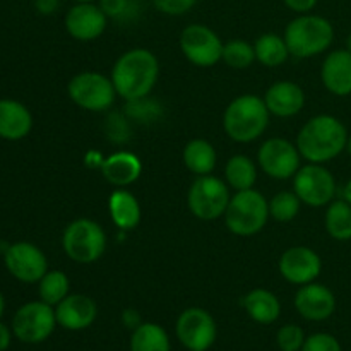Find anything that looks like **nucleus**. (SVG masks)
<instances>
[{
	"label": "nucleus",
	"mask_w": 351,
	"mask_h": 351,
	"mask_svg": "<svg viewBox=\"0 0 351 351\" xmlns=\"http://www.w3.org/2000/svg\"><path fill=\"white\" fill-rule=\"evenodd\" d=\"M57 317L51 305L43 300L27 302L17 308L12 319V332L19 341L27 345L43 343L53 335Z\"/></svg>",
	"instance_id": "nucleus-9"
},
{
	"label": "nucleus",
	"mask_w": 351,
	"mask_h": 351,
	"mask_svg": "<svg viewBox=\"0 0 351 351\" xmlns=\"http://www.w3.org/2000/svg\"><path fill=\"white\" fill-rule=\"evenodd\" d=\"M346 151H348V154L351 156V137H348V143H346Z\"/></svg>",
	"instance_id": "nucleus-46"
},
{
	"label": "nucleus",
	"mask_w": 351,
	"mask_h": 351,
	"mask_svg": "<svg viewBox=\"0 0 351 351\" xmlns=\"http://www.w3.org/2000/svg\"><path fill=\"white\" fill-rule=\"evenodd\" d=\"M160 77V62L147 48H132L117 58L112 69L117 96L125 101L149 96Z\"/></svg>",
	"instance_id": "nucleus-1"
},
{
	"label": "nucleus",
	"mask_w": 351,
	"mask_h": 351,
	"mask_svg": "<svg viewBox=\"0 0 351 351\" xmlns=\"http://www.w3.org/2000/svg\"><path fill=\"white\" fill-rule=\"evenodd\" d=\"M278 346L281 351H302L305 343L304 329L297 324H287L278 331Z\"/></svg>",
	"instance_id": "nucleus-34"
},
{
	"label": "nucleus",
	"mask_w": 351,
	"mask_h": 351,
	"mask_svg": "<svg viewBox=\"0 0 351 351\" xmlns=\"http://www.w3.org/2000/svg\"><path fill=\"white\" fill-rule=\"evenodd\" d=\"M269 201L254 189L239 191L225 211L226 228L237 237L257 235L269 219Z\"/></svg>",
	"instance_id": "nucleus-5"
},
{
	"label": "nucleus",
	"mask_w": 351,
	"mask_h": 351,
	"mask_svg": "<svg viewBox=\"0 0 351 351\" xmlns=\"http://www.w3.org/2000/svg\"><path fill=\"white\" fill-rule=\"evenodd\" d=\"M98 315V307L95 300L88 295H67L60 304L55 307L57 324L69 331H82L88 329Z\"/></svg>",
	"instance_id": "nucleus-18"
},
{
	"label": "nucleus",
	"mask_w": 351,
	"mask_h": 351,
	"mask_svg": "<svg viewBox=\"0 0 351 351\" xmlns=\"http://www.w3.org/2000/svg\"><path fill=\"white\" fill-rule=\"evenodd\" d=\"M300 197L293 192L283 191L280 194L274 195L269 201V215L273 216L276 221L288 223L291 219L297 218L298 211H300Z\"/></svg>",
	"instance_id": "nucleus-32"
},
{
	"label": "nucleus",
	"mask_w": 351,
	"mask_h": 351,
	"mask_svg": "<svg viewBox=\"0 0 351 351\" xmlns=\"http://www.w3.org/2000/svg\"><path fill=\"white\" fill-rule=\"evenodd\" d=\"M243 307L254 322L264 326L276 322L281 314V304L278 297L264 288H257L247 293L243 298Z\"/></svg>",
	"instance_id": "nucleus-24"
},
{
	"label": "nucleus",
	"mask_w": 351,
	"mask_h": 351,
	"mask_svg": "<svg viewBox=\"0 0 351 351\" xmlns=\"http://www.w3.org/2000/svg\"><path fill=\"white\" fill-rule=\"evenodd\" d=\"M101 175L108 184L115 187H127L134 184L143 173V163L139 156L130 151H117L105 158L101 163Z\"/></svg>",
	"instance_id": "nucleus-21"
},
{
	"label": "nucleus",
	"mask_w": 351,
	"mask_h": 351,
	"mask_svg": "<svg viewBox=\"0 0 351 351\" xmlns=\"http://www.w3.org/2000/svg\"><path fill=\"white\" fill-rule=\"evenodd\" d=\"M348 130L332 115H317L308 120L297 136V147L308 163L324 165L346 149Z\"/></svg>",
	"instance_id": "nucleus-2"
},
{
	"label": "nucleus",
	"mask_w": 351,
	"mask_h": 351,
	"mask_svg": "<svg viewBox=\"0 0 351 351\" xmlns=\"http://www.w3.org/2000/svg\"><path fill=\"white\" fill-rule=\"evenodd\" d=\"M293 189L302 204L311 208H324L335 201L336 180L326 167L308 163L300 167V170L295 173Z\"/></svg>",
	"instance_id": "nucleus-10"
},
{
	"label": "nucleus",
	"mask_w": 351,
	"mask_h": 351,
	"mask_svg": "<svg viewBox=\"0 0 351 351\" xmlns=\"http://www.w3.org/2000/svg\"><path fill=\"white\" fill-rule=\"evenodd\" d=\"M346 50L351 51V33L348 34V40H346Z\"/></svg>",
	"instance_id": "nucleus-45"
},
{
	"label": "nucleus",
	"mask_w": 351,
	"mask_h": 351,
	"mask_svg": "<svg viewBox=\"0 0 351 351\" xmlns=\"http://www.w3.org/2000/svg\"><path fill=\"white\" fill-rule=\"evenodd\" d=\"M3 263L10 276L21 283H38L48 271L47 256L31 242H16L7 247Z\"/></svg>",
	"instance_id": "nucleus-14"
},
{
	"label": "nucleus",
	"mask_w": 351,
	"mask_h": 351,
	"mask_svg": "<svg viewBox=\"0 0 351 351\" xmlns=\"http://www.w3.org/2000/svg\"><path fill=\"white\" fill-rule=\"evenodd\" d=\"M38 283H40L38 287L40 300L51 307H57L67 297L69 288H71V281L64 271H47V274Z\"/></svg>",
	"instance_id": "nucleus-30"
},
{
	"label": "nucleus",
	"mask_w": 351,
	"mask_h": 351,
	"mask_svg": "<svg viewBox=\"0 0 351 351\" xmlns=\"http://www.w3.org/2000/svg\"><path fill=\"white\" fill-rule=\"evenodd\" d=\"M324 88L335 96L351 95V51L335 50L324 58L321 69Z\"/></svg>",
	"instance_id": "nucleus-20"
},
{
	"label": "nucleus",
	"mask_w": 351,
	"mask_h": 351,
	"mask_svg": "<svg viewBox=\"0 0 351 351\" xmlns=\"http://www.w3.org/2000/svg\"><path fill=\"white\" fill-rule=\"evenodd\" d=\"M343 199L351 204V178L348 180V184L345 185V189H343Z\"/></svg>",
	"instance_id": "nucleus-43"
},
{
	"label": "nucleus",
	"mask_w": 351,
	"mask_h": 351,
	"mask_svg": "<svg viewBox=\"0 0 351 351\" xmlns=\"http://www.w3.org/2000/svg\"><path fill=\"white\" fill-rule=\"evenodd\" d=\"M125 113L130 120H137V122H153L160 117L161 108L154 99H151L149 96H144V98L132 99V101H127Z\"/></svg>",
	"instance_id": "nucleus-33"
},
{
	"label": "nucleus",
	"mask_w": 351,
	"mask_h": 351,
	"mask_svg": "<svg viewBox=\"0 0 351 351\" xmlns=\"http://www.w3.org/2000/svg\"><path fill=\"white\" fill-rule=\"evenodd\" d=\"M184 165L189 171L195 175H211L216 168L218 154L215 146L206 139H192L184 147Z\"/></svg>",
	"instance_id": "nucleus-25"
},
{
	"label": "nucleus",
	"mask_w": 351,
	"mask_h": 351,
	"mask_svg": "<svg viewBox=\"0 0 351 351\" xmlns=\"http://www.w3.org/2000/svg\"><path fill=\"white\" fill-rule=\"evenodd\" d=\"M108 24V17L101 7L93 2H81L71 7L65 16V29L74 40L93 41L101 36Z\"/></svg>",
	"instance_id": "nucleus-16"
},
{
	"label": "nucleus",
	"mask_w": 351,
	"mask_h": 351,
	"mask_svg": "<svg viewBox=\"0 0 351 351\" xmlns=\"http://www.w3.org/2000/svg\"><path fill=\"white\" fill-rule=\"evenodd\" d=\"M300 158L302 154L297 144L283 137H271L257 151L261 170L276 180H288L295 177V173L300 170Z\"/></svg>",
	"instance_id": "nucleus-11"
},
{
	"label": "nucleus",
	"mask_w": 351,
	"mask_h": 351,
	"mask_svg": "<svg viewBox=\"0 0 351 351\" xmlns=\"http://www.w3.org/2000/svg\"><path fill=\"white\" fill-rule=\"evenodd\" d=\"M285 41L290 55L311 58L321 55L335 40V27L326 17L315 14H300L285 29Z\"/></svg>",
	"instance_id": "nucleus-4"
},
{
	"label": "nucleus",
	"mask_w": 351,
	"mask_h": 351,
	"mask_svg": "<svg viewBox=\"0 0 351 351\" xmlns=\"http://www.w3.org/2000/svg\"><path fill=\"white\" fill-rule=\"evenodd\" d=\"M10 338H12V332L7 328L5 324L0 322V351H5L10 346Z\"/></svg>",
	"instance_id": "nucleus-42"
},
{
	"label": "nucleus",
	"mask_w": 351,
	"mask_h": 351,
	"mask_svg": "<svg viewBox=\"0 0 351 351\" xmlns=\"http://www.w3.org/2000/svg\"><path fill=\"white\" fill-rule=\"evenodd\" d=\"M221 60L225 62L228 67L232 69H242L250 67L256 60V50L254 45L247 43L243 40H232L228 43L223 45V57Z\"/></svg>",
	"instance_id": "nucleus-31"
},
{
	"label": "nucleus",
	"mask_w": 351,
	"mask_h": 351,
	"mask_svg": "<svg viewBox=\"0 0 351 351\" xmlns=\"http://www.w3.org/2000/svg\"><path fill=\"white\" fill-rule=\"evenodd\" d=\"M225 178L226 184L232 189L239 191H247L254 189L257 180V167L249 156L237 154L226 161L225 167Z\"/></svg>",
	"instance_id": "nucleus-28"
},
{
	"label": "nucleus",
	"mask_w": 351,
	"mask_h": 351,
	"mask_svg": "<svg viewBox=\"0 0 351 351\" xmlns=\"http://www.w3.org/2000/svg\"><path fill=\"white\" fill-rule=\"evenodd\" d=\"M130 351H170V338L160 324L143 322L132 331Z\"/></svg>",
	"instance_id": "nucleus-27"
},
{
	"label": "nucleus",
	"mask_w": 351,
	"mask_h": 351,
	"mask_svg": "<svg viewBox=\"0 0 351 351\" xmlns=\"http://www.w3.org/2000/svg\"><path fill=\"white\" fill-rule=\"evenodd\" d=\"M254 50H256V60H259L266 67H280L290 57L285 38L274 33H266L257 38Z\"/></svg>",
	"instance_id": "nucleus-26"
},
{
	"label": "nucleus",
	"mask_w": 351,
	"mask_h": 351,
	"mask_svg": "<svg viewBox=\"0 0 351 351\" xmlns=\"http://www.w3.org/2000/svg\"><path fill=\"white\" fill-rule=\"evenodd\" d=\"M230 185L215 175H201L191 185L187 204L192 215L202 221H215L225 216L230 204Z\"/></svg>",
	"instance_id": "nucleus-7"
},
{
	"label": "nucleus",
	"mask_w": 351,
	"mask_h": 351,
	"mask_svg": "<svg viewBox=\"0 0 351 351\" xmlns=\"http://www.w3.org/2000/svg\"><path fill=\"white\" fill-rule=\"evenodd\" d=\"M75 2H77V3H81V2H95V0H75Z\"/></svg>",
	"instance_id": "nucleus-47"
},
{
	"label": "nucleus",
	"mask_w": 351,
	"mask_h": 351,
	"mask_svg": "<svg viewBox=\"0 0 351 351\" xmlns=\"http://www.w3.org/2000/svg\"><path fill=\"white\" fill-rule=\"evenodd\" d=\"M177 338L191 351H208L215 345L218 326L208 311L199 307L185 308L177 319Z\"/></svg>",
	"instance_id": "nucleus-13"
},
{
	"label": "nucleus",
	"mask_w": 351,
	"mask_h": 351,
	"mask_svg": "<svg viewBox=\"0 0 351 351\" xmlns=\"http://www.w3.org/2000/svg\"><path fill=\"white\" fill-rule=\"evenodd\" d=\"M99 7L106 17L115 21H129L137 14L134 0H99Z\"/></svg>",
	"instance_id": "nucleus-35"
},
{
	"label": "nucleus",
	"mask_w": 351,
	"mask_h": 351,
	"mask_svg": "<svg viewBox=\"0 0 351 351\" xmlns=\"http://www.w3.org/2000/svg\"><path fill=\"white\" fill-rule=\"evenodd\" d=\"M285 5L290 10L297 14H308L315 5H317L319 0H283Z\"/></svg>",
	"instance_id": "nucleus-39"
},
{
	"label": "nucleus",
	"mask_w": 351,
	"mask_h": 351,
	"mask_svg": "<svg viewBox=\"0 0 351 351\" xmlns=\"http://www.w3.org/2000/svg\"><path fill=\"white\" fill-rule=\"evenodd\" d=\"M69 98L88 112H105L117 98L112 79L99 72H81L69 81Z\"/></svg>",
	"instance_id": "nucleus-8"
},
{
	"label": "nucleus",
	"mask_w": 351,
	"mask_h": 351,
	"mask_svg": "<svg viewBox=\"0 0 351 351\" xmlns=\"http://www.w3.org/2000/svg\"><path fill=\"white\" fill-rule=\"evenodd\" d=\"M295 308L307 321L321 322L331 317L336 311V297L321 283L304 285L295 295Z\"/></svg>",
	"instance_id": "nucleus-17"
},
{
	"label": "nucleus",
	"mask_w": 351,
	"mask_h": 351,
	"mask_svg": "<svg viewBox=\"0 0 351 351\" xmlns=\"http://www.w3.org/2000/svg\"><path fill=\"white\" fill-rule=\"evenodd\" d=\"M108 211L113 225L122 232H130L141 223V206L136 195L125 189H117L110 194Z\"/></svg>",
	"instance_id": "nucleus-23"
},
{
	"label": "nucleus",
	"mask_w": 351,
	"mask_h": 351,
	"mask_svg": "<svg viewBox=\"0 0 351 351\" xmlns=\"http://www.w3.org/2000/svg\"><path fill=\"white\" fill-rule=\"evenodd\" d=\"M62 247L74 263L93 264L105 254L106 233L101 225L93 219L79 218L64 230Z\"/></svg>",
	"instance_id": "nucleus-6"
},
{
	"label": "nucleus",
	"mask_w": 351,
	"mask_h": 351,
	"mask_svg": "<svg viewBox=\"0 0 351 351\" xmlns=\"http://www.w3.org/2000/svg\"><path fill=\"white\" fill-rule=\"evenodd\" d=\"M160 12L168 16H182L197 3V0H151Z\"/></svg>",
	"instance_id": "nucleus-37"
},
{
	"label": "nucleus",
	"mask_w": 351,
	"mask_h": 351,
	"mask_svg": "<svg viewBox=\"0 0 351 351\" xmlns=\"http://www.w3.org/2000/svg\"><path fill=\"white\" fill-rule=\"evenodd\" d=\"M278 267L288 283L304 287L317 280L322 271V261L319 254L308 247H291L283 252Z\"/></svg>",
	"instance_id": "nucleus-15"
},
{
	"label": "nucleus",
	"mask_w": 351,
	"mask_h": 351,
	"mask_svg": "<svg viewBox=\"0 0 351 351\" xmlns=\"http://www.w3.org/2000/svg\"><path fill=\"white\" fill-rule=\"evenodd\" d=\"M106 132H108V137L115 143H123V141L129 137V127H127L125 119L119 113H113L110 115L108 122H106Z\"/></svg>",
	"instance_id": "nucleus-38"
},
{
	"label": "nucleus",
	"mask_w": 351,
	"mask_h": 351,
	"mask_svg": "<svg viewBox=\"0 0 351 351\" xmlns=\"http://www.w3.org/2000/svg\"><path fill=\"white\" fill-rule=\"evenodd\" d=\"M122 322L127 326V328L132 329V331H134V329H136V328H139L141 324H143V322H141L139 312L134 311V308H127V311H123V314H122Z\"/></svg>",
	"instance_id": "nucleus-41"
},
{
	"label": "nucleus",
	"mask_w": 351,
	"mask_h": 351,
	"mask_svg": "<svg viewBox=\"0 0 351 351\" xmlns=\"http://www.w3.org/2000/svg\"><path fill=\"white\" fill-rule=\"evenodd\" d=\"M34 5H36V10L40 14L50 16V14L57 12L60 0H34Z\"/></svg>",
	"instance_id": "nucleus-40"
},
{
	"label": "nucleus",
	"mask_w": 351,
	"mask_h": 351,
	"mask_svg": "<svg viewBox=\"0 0 351 351\" xmlns=\"http://www.w3.org/2000/svg\"><path fill=\"white\" fill-rule=\"evenodd\" d=\"M223 41L211 27L191 24L180 34V50L191 64L197 67H213L223 57Z\"/></svg>",
	"instance_id": "nucleus-12"
},
{
	"label": "nucleus",
	"mask_w": 351,
	"mask_h": 351,
	"mask_svg": "<svg viewBox=\"0 0 351 351\" xmlns=\"http://www.w3.org/2000/svg\"><path fill=\"white\" fill-rule=\"evenodd\" d=\"M3 311H5V298H3L2 291H0V317L3 315Z\"/></svg>",
	"instance_id": "nucleus-44"
},
{
	"label": "nucleus",
	"mask_w": 351,
	"mask_h": 351,
	"mask_svg": "<svg viewBox=\"0 0 351 351\" xmlns=\"http://www.w3.org/2000/svg\"><path fill=\"white\" fill-rule=\"evenodd\" d=\"M267 110L271 115L288 119L302 112L305 105V93L298 84L291 81L274 82L264 96Z\"/></svg>",
	"instance_id": "nucleus-19"
},
{
	"label": "nucleus",
	"mask_w": 351,
	"mask_h": 351,
	"mask_svg": "<svg viewBox=\"0 0 351 351\" xmlns=\"http://www.w3.org/2000/svg\"><path fill=\"white\" fill-rule=\"evenodd\" d=\"M33 129V115L16 99H0V139L21 141Z\"/></svg>",
	"instance_id": "nucleus-22"
},
{
	"label": "nucleus",
	"mask_w": 351,
	"mask_h": 351,
	"mask_svg": "<svg viewBox=\"0 0 351 351\" xmlns=\"http://www.w3.org/2000/svg\"><path fill=\"white\" fill-rule=\"evenodd\" d=\"M326 230L339 242L351 240V204L345 199H338L328 204L326 211Z\"/></svg>",
	"instance_id": "nucleus-29"
},
{
	"label": "nucleus",
	"mask_w": 351,
	"mask_h": 351,
	"mask_svg": "<svg viewBox=\"0 0 351 351\" xmlns=\"http://www.w3.org/2000/svg\"><path fill=\"white\" fill-rule=\"evenodd\" d=\"M302 351H341V345L338 339L328 332H317L305 338Z\"/></svg>",
	"instance_id": "nucleus-36"
},
{
	"label": "nucleus",
	"mask_w": 351,
	"mask_h": 351,
	"mask_svg": "<svg viewBox=\"0 0 351 351\" xmlns=\"http://www.w3.org/2000/svg\"><path fill=\"white\" fill-rule=\"evenodd\" d=\"M269 110L264 98L242 95L233 99L223 115V129L235 143H252L259 139L269 125Z\"/></svg>",
	"instance_id": "nucleus-3"
}]
</instances>
